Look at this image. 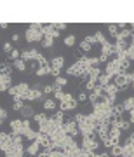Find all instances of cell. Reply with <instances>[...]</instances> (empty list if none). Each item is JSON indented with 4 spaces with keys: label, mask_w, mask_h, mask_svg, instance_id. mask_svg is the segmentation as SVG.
Masks as SVG:
<instances>
[{
    "label": "cell",
    "mask_w": 134,
    "mask_h": 157,
    "mask_svg": "<svg viewBox=\"0 0 134 157\" xmlns=\"http://www.w3.org/2000/svg\"><path fill=\"white\" fill-rule=\"evenodd\" d=\"M59 128H61V126H58V124L54 122L52 119H47L45 122L39 124V131H40V133H45V135H49V136L52 135L56 129H59Z\"/></svg>",
    "instance_id": "obj_1"
},
{
    "label": "cell",
    "mask_w": 134,
    "mask_h": 157,
    "mask_svg": "<svg viewBox=\"0 0 134 157\" xmlns=\"http://www.w3.org/2000/svg\"><path fill=\"white\" fill-rule=\"evenodd\" d=\"M44 37H45V35H44L42 30L28 28V32H26V42H30V44H33V42H42Z\"/></svg>",
    "instance_id": "obj_2"
},
{
    "label": "cell",
    "mask_w": 134,
    "mask_h": 157,
    "mask_svg": "<svg viewBox=\"0 0 134 157\" xmlns=\"http://www.w3.org/2000/svg\"><path fill=\"white\" fill-rule=\"evenodd\" d=\"M129 82H131V80H129V75H127V73H118L117 77H113V84L117 86L120 91H125V89H127Z\"/></svg>",
    "instance_id": "obj_3"
},
{
    "label": "cell",
    "mask_w": 134,
    "mask_h": 157,
    "mask_svg": "<svg viewBox=\"0 0 134 157\" xmlns=\"http://www.w3.org/2000/svg\"><path fill=\"white\" fill-rule=\"evenodd\" d=\"M105 73H108L110 77H117L118 73H120V61H118L117 58H115V59H112V61H108Z\"/></svg>",
    "instance_id": "obj_4"
},
{
    "label": "cell",
    "mask_w": 134,
    "mask_h": 157,
    "mask_svg": "<svg viewBox=\"0 0 134 157\" xmlns=\"http://www.w3.org/2000/svg\"><path fill=\"white\" fill-rule=\"evenodd\" d=\"M110 56H113V44L112 42H106V44H103V47H101L99 61H108Z\"/></svg>",
    "instance_id": "obj_5"
},
{
    "label": "cell",
    "mask_w": 134,
    "mask_h": 157,
    "mask_svg": "<svg viewBox=\"0 0 134 157\" xmlns=\"http://www.w3.org/2000/svg\"><path fill=\"white\" fill-rule=\"evenodd\" d=\"M98 147H99V143H98L94 138H84V140H82L80 148H82V150H85V152H89V150L96 152V148H98Z\"/></svg>",
    "instance_id": "obj_6"
},
{
    "label": "cell",
    "mask_w": 134,
    "mask_h": 157,
    "mask_svg": "<svg viewBox=\"0 0 134 157\" xmlns=\"http://www.w3.org/2000/svg\"><path fill=\"white\" fill-rule=\"evenodd\" d=\"M63 126H65V131H66V135L73 136V138H75V136H77L78 133H80V128H78V124L75 122V121H70V122H65Z\"/></svg>",
    "instance_id": "obj_7"
},
{
    "label": "cell",
    "mask_w": 134,
    "mask_h": 157,
    "mask_svg": "<svg viewBox=\"0 0 134 157\" xmlns=\"http://www.w3.org/2000/svg\"><path fill=\"white\" fill-rule=\"evenodd\" d=\"M12 87L11 75H2L0 73V91H9Z\"/></svg>",
    "instance_id": "obj_8"
},
{
    "label": "cell",
    "mask_w": 134,
    "mask_h": 157,
    "mask_svg": "<svg viewBox=\"0 0 134 157\" xmlns=\"http://www.w3.org/2000/svg\"><path fill=\"white\" fill-rule=\"evenodd\" d=\"M44 35L45 37H52V39H56V37H59V30H58L54 25H44Z\"/></svg>",
    "instance_id": "obj_9"
},
{
    "label": "cell",
    "mask_w": 134,
    "mask_h": 157,
    "mask_svg": "<svg viewBox=\"0 0 134 157\" xmlns=\"http://www.w3.org/2000/svg\"><path fill=\"white\" fill-rule=\"evenodd\" d=\"M118 93H120V89H118V87L113 84V82H110V84L105 87V94H106V96H110L112 100H115V98H117Z\"/></svg>",
    "instance_id": "obj_10"
},
{
    "label": "cell",
    "mask_w": 134,
    "mask_h": 157,
    "mask_svg": "<svg viewBox=\"0 0 134 157\" xmlns=\"http://www.w3.org/2000/svg\"><path fill=\"white\" fill-rule=\"evenodd\" d=\"M40 96H42V91H40L39 87H32L26 94L23 96V100H28V101L30 100H39Z\"/></svg>",
    "instance_id": "obj_11"
},
{
    "label": "cell",
    "mask_w": 134,
    "mask_h": 157,
    "mask_svg": "<svg viewBox=\"0 0 134 157\" xmlns=\"http://www.w3.org/2000/svg\"><path fill=\"white\" fill-rule=\"evenodd\" d=\"M96 42V39H94V35H89V37H85L84 40H82V44H80V47H82V51H91L92 49V44Z\"/></svg>",
    "instance_id": "obj_12"
},
{
    "label": "cell",
    "mask_w": 134,
    "mask_h": 157,
    "mask_svg": "<svg viewBox=\"0 0 134 157\" xmlns=\"http://www.w3.org/2000/svg\"><path fill=\"white\" fill-rule=\"evenodd\" d=\"M26 152H28V155L37 157L40 154V143L39 141H32V143L28 145V148H26Z\"/></svg>",
    "instance_id": "obj_13"
},
{
    "label": "cell",
    "mask_w": 134,
    "mask_h": 157,
    "mask_svg": "<svg viewBox=\"0 0 134 157\" xmlns=\"http://www.w3.org/2000/svg\"><path fill=\"white\" fill-rule=\"evenodd\" d=\"M124 112H125V108H124V103H115V105H113V108H112V117L120 119Z\"/></svg>",
    "instance_id": "obj_14"
},
{
    "label": "cell",
    "mask_w": 134,
    "mask_h": 157,
    "mask_svg": "<svg viewBox=\"0 0 134 157\" xmlns=\"http://www.w3.org/2000/svg\"><path fill=\"white\" fill-rule=\"evenodd\" d=\"M99 77H101V70L98 67L91 68L89 73H87V78H89V80H92V82H98V80H99Z\"/></svg>",
    "instance_id": "obj_15"
},
{
    "label": "cell",
    "mask_w": 134,
    "mask_h": 157,
    "mask_svg": "<svg viewBox=\"0 0 134 157\" xmlns=\"http://www.w3.org/2000/svg\"><path fill=\"white\" fill-rule=\"evenodd\" d=\"M122 157H134V147L131 143L122 145Z\"/></svg>",
    "instance_id": "obj_16"
},
{
    "label": "cell",
    "mask_w": 134,
    "mask_h": 157,
    "mask_svg": "<svg viewBox=\"0 0 134 157\" xmlns=\"http://www.w3.org/2000/svg\"><path fill=\"white\" fill-rule=\"evenodd\" d=\"M63 65H65V58H63V56L52 58V61H50V67H52V68H58V70H61Z\"/></svg>",
    "instance_id": "obj_17"
},
{
    "label": "cell",
    "mask_w": 134,
    "mask_h": 157,
    "mask_svg": "<svg viewBox=\"0 0 134 157\" xmlns=\"http://www.w3.org/2000/svg\"><path fill=\"white\" fill-rule=\"evenodd\" d=\"M16 87H17V94L21 96V98H23L24 94H26V93H28L30 89H32V87H30V86L26 84V82H19V84H17Z\"/></svg>",
    "instance_id": "obj_18"
},
{
    "label": "cell",
    "mask_w": 134,
    "mask_h": 157,
    "mask_svg": "<svg viewBox=\"0 0 134 157\" xmlns=\"http://www.w3.org/2000/svg\"><path fill=\"white\" fill-rule=\"evenodd\" d=\"M50 119H52L58 126H63V124H65V112H61V110H59V112H56Z\"/></svg>",
    "instance_id": "obj_19"
},
{
    "label": "cell",
    "mask_w": 134,
    "mask_h": 157,
    "mask_svg": "<svg viewBox=\"0 0 134 157\" xmlns=\"http://www.w3.org/2000/svg\"><path fill=\"white\" fill-rule=\"evenodd\" d=\"M113 80V77H110L108 73H101V77H99V80H98V84L99 86H103V87H106V86L110 84Z\"/></svg>",
    "instance_id": "obj_20"
},
{
    "label": "cell",
    "mask_w": 134,
    "mask_h": 157,
    "mask_svg": "<svg viewBox=\"0 0 134 157\" xmlns=\"http://www.w3.org/2000/svg\"><path fill=\"white\" fill-rule=\"evenodd\" d=\"M12 108H14V110H23V108H24V101H23V98L21 96H16V98H14V105H12Z\"/></svg>",
    "instance_id": "obj_21"
},
{
    "label": "cell",
    "mask_w": 134,
    "mask_h": 157,
    "mask_svg": "<svg viewBox=\"0 0 134 157\" xmlns=\"http://www.w3.org/2000/svg\"><path fill=\"white\" fill-rule=\"evenodd\" d=\"M129 37H132V30H120V33L117 35L115 40H127Z\"/></svg>",
    "instance_id": "obj_22"
},
{
    "label": "cell",
    "mask_w": 134,
    "mask_h": 157,
    "mask_svg": "<svg viewBox=\"0 0 134 157\" xmlns=\"http://www.w3.org/2000/svg\"><path fill=\"white\" fill-rule=\"evenodd\" d=\"M124 108L127 110V112H132L134 110V96L127 98V100H124Z\"/></svg>",
    "instance_id": "obj_23"
},
{
    "label": "cell",
    "mask_w": 134,
    "mask_h": 157,
    "mask_svg": "<svg viewBox=\"0 0 134 157\" xmlns=\"http://www.w3.org/2000/svg\"><path fill=\"white\" fill-rule=\"evenodd\" d=\"M66 82L68 80L65 77H58V78H54V84L52 86H54V89H61V86H66Z\"/></svg>",
    "instance_id": "obj_24"
},
{
    "label": "cell",
    "mask_w": 134,
    "mask_h": 157,
    "mask_svg": "<svg viewBox=\"0 0 134 157\" xmlns=\"http://www.w3.org/2000/svg\"><path fill=\"white\" fill-rule=\"evenodd\" d=\"M58 107V101L56 100H45L44 101V108L45 110H54Z\"/></svg>",
    "instance_id": "obj_25"
},
{
    "label": "cell",
    "mask_w": 134,
    "mask_h": 157,
    "mask_svg": "<svg viewBox=\"0 0 134 157\" xmlns=\"http://www.w3.org/2000/svg\"><path fill=\"white\" fill-rule=\"evenodd\" d=\"M0 72H2V75H11L12 67L11 65H7V63H2V65H0Z\"/></svg>",
    "instance_id": "obj_26"
},
{
    "label": "cell",
    "mask_w": 134,
    "mask_h": 157,
    "mask_svg": "<svg viewBox=\"0 0 134 157\" xmlns=\"http://www.w3.org/2000/svg\"><path fill=\"white\" fill-rule=\"evenodd\" d=\"M14 68H17L19 72H24V70H26V61H23L21 58L16 59V61H14Z\"/></svg>",
    "instance_id": "obj_27"
},
{
    "label": "cell",
    "mask_w": 134,
    "mask_h": 157,
    "mask_svg": "<svg viewBox=\"0 0 134 157\" xmlns=\"http://www.w3.org/2000/svg\"><path fill=\"white\" fill-rule=\"evenodd\" d=\"M37 61H39L40 68H49V67H50V63L47 61V58H45V56H42V54H40V56L37 58Z\"/></svg>",
    "instance_id": "obj_28"
},
{
    "label": "cell",
    "mask_w": 134,
    "mask_h": 157,
    "mask_svg": "<svg viewBox=\"0 0 134 157\" xmlns=\"http://www.w3.org/2000/svg\"><path fill=\"white\" fill-rule=\"evenodd\" d=\"M108 32H110V35H112L113 39H117V35L120 33V30H118L117 25H108Z\"/></svg>",
    "instance_id": "obj_29"
},
{
    "label": "cell",
    "mask_w": 134,
    "mask_h": 157,
    "mask_svg": "<svg viewBox=\"0 0 134 157\" xmlns=\"http://www.w3.org/2000/svg\"><path fill=\"white\" fill-rule=\"evenodd\" d=\"M42 45H44L45 49L52 47V45H54V39H52V37H44V40H42Z\"/></svg>",
    "instance_id": "obj_30"
},
{
    "label": "cell",
    "mask_w": 134,
    "mask_h": 157,
    "mask_svg": "<svg viewBox=\"0 0 134 157\" xmlns=\"http://www.w3.org/2000/svg\"><path fill=\"white\" fill-rule=\"evenodd\" d=\"M21 59H23V61H35L33 56H32V52H30V49L28 51H23V52H21Z\"/></svg>",
    "instance_id": "obj_31"
},
{
    "label": "cell",
    "mask_w": 134,
    "mask_h": 157,
    "mask_svg": "<svg viewBox=\"0 0 134 157\" xmlns=\"http://www.w3.org/2000/svg\"><path fill=\"white\" fill-rule=\"evenodd\" d=\"M65 98H66V94H65L61 89L54 91V100H56V101H65Z\"/></svg>",
    "instance_id": "obj_32"
},
{
    "label": "cell",
    "mask_w": 134,
    "mask_h": 157,
    "mask_svg": "<svg viewBox=\"0 0 134 157\" xmlns=\"http://www.w3.org/2000/svg\"><path fill=\"white\" fill-rule=\"evenodd\" d=\"M94 39H96V42H99L101 45H103V44H106V42H108V40L105 39V35L101 33V32H96V33H94Z\"/></svg>",
    "instance_id": "obj_33"
},
{
    "label": "cell",
    "mask_w": 134,
    "mask_h": 157,
    "mask_svg": "<svg viewBox=\"0 0 134 157\" xmlns=\"http://www.w3.org/2000/svg\"><path fill=\"white\" fill-rule=\"evenodd\" d=\"M47 115H45L44 112H40V113H35V121H37V122L39 124H42V122H45V121H47Z\"/></svg>",
    "instance_id": "obj_34"
},
{
    "label": "cell",
    "mask_w": 134,
    "mask_h": 157,
    "mask_svg": "<svg viewBox=\"0 0 134 157\" xmlns=\"http://www.w3.org/2000/svg\"><path fill=\"white\" fill-rule=\"evenodd\" d=\"M112 155H115V157H122V147H120V145L112 147Z\"/></svg>",
    "instance_id": "obj_35"
},
{
    "label": "cell",
    "mask_w": 134,
    "mask_h": 157,
    "mask_svg": "<svg viewBox=\"0 0 134 157\" xmlns=\"http://www.w3.org/2000/svg\"><path fill=\"white\" fill-rule=\"evenodd\" d=\"M65 45L73 47V45H75V35H68L66 39H65Z\"/></svg>",
    "instance_id": "obj_36"
},
{
    "label": "cell",
    "mask_w": 134,
    "mask_h": 157,
    "mask_svg": "<svg viewBox=\"0 0 134 157\" xmlns=\"http://www.w3.org/2000/svg\"><path fill=\"white\" fill-rule=\"evenodd\" d=\"M63 155H65V152H63L59 147H56L54 150H50V157H63Z\"/></svg>",
    "instance_id": "obj_37"
},
{
    "label": "cell",
    "mask_w": 134,
    "mask_h": 157,
    "mask_svg": "<svg viewBox=\"0 0 134 157\" xmlns=\"http://www.w3.org/2000/svg\"><path fill=\"white\" fill-rule=\"evenodd\" d=\"M96 84H98V82H92V80H85V89L89 91V93H92V91L96 89Z\"/></svg>",
    "instance_id": "obj_38"
},
{
    "label": "cell",
    "mask_w": 134,
    "mask_h": 157,
    "mask_svg": "<svg viewBox=\"0 0 134 157\" xmlns=\"http://www.w3.org/2000/svg\"><path fill=\"white\" fill-rule=\"evenodd\" d=\"M61 112H66V110H72V103L70 101H61Z\"/></svg>",
    "instance_id": "obj_39"
},
{
    "label": "cell",
    "mask_w": 134,
    "mask_h": 157,
    "mask_svg": "<svg viewBox=\"0 0 134 157\" xmlns=\"http://www.w3.org/2000/svg\"><path fill=\"white\" fill-rule=\"evenodd\" d=\"M127 58H129V61H134V45L132 44L129 45V49H127Z\"/></svg>",
    "instance_id": "obj_40"
},
{
    "label": "cell",
    "mask_w": 134,
    "mask_h": 157,
    "mask_svg": "<svg viewBox=\"0 0 134 157\" xmlns=\"http://www.w3.org/2000/svg\"><path fill=\"white\" fill-rule=\"evenodd\" d=\"M42 87H44V89H42V91H44L45 94H49V93H54V91H56V89H54V86H52V84H50V86H42Z\"/></svg>",
    "instance_id": "obj_41"
},
{
    "label": "cell",
    "mask_w": 134,
    "mask_h": 157,
    "mask_svg": "<svg viewBox=\"0 0 134 157\" xmlns=\"http://www.w3.org/2000/svg\"><path fill=\"white\" fill-rule=\"evenodd\" d=\"M19 58H21V52H19L17 49H14L11 52V59H14V61H16V59H19Z\"/></svg>",
    "instance_id": "obj_42"
},
{
    "label": "cell",
    "mask_w": 134,
    "mask_h": 157,
    "mask_svg": "<svg viewBox=\"0 0 134 157\" xmlns=\"http://www.w3.org/2000/svg\"><path fill=\"white\" fill-rule=\"evenodd\" d=\"M89 63H91V67L94 68V67H98L101 61H99V58H94V56H92V58H89Z\"/></svg>",
    "instance_id": "obj_43"
},
{
    "label": "cell",
    "mask_w": 134,
    "mask_h": 157,
    "mask_svg": "<svg viewBox=\"0 0 134 157\" xmlns=\"http://www.w3.org/2000/svg\"><path fill=\"white\" fill-rule=\"evenodd\" d=\"M103 145H105V147H110V148H112V147H113L112 138H110V136H106V138H103Z\"/></svg>",
    "instance_id": "obj_44"
},
{
    "label": "cell",
    "mask_w": 134,
    "mask_h": 157,
    "mask_svg": "<svg viewBox=\"0 0 134 157\" xmlns=\"http://www.w3.org/2000/svg\"><path fill=\"white\" fill-rule=\"evenodd\" d=\"M7 119V110L6 108H0V122H4Z\"/></svg>",
    "instance_id": "obj_45"
},
{
    "label": "cell",
    "mask_w": 134,
    "mask_h": 157,
    "mask_svg": "<svg viewBox=\"0 0 134 157\" xmlns=\"http://www.w3.org/2000/svg\"><path fill=\"white\" fill-rule=\"evenodd\" d=\"M21 112H23V115H26V117H30V115L33 113V110H32V108H30V107H24V108H23V110H21Z\"/></svg>",
    "instance_id": "obj_46"
},
{
    "label": "cell",
    "mask_w": 134,
    "mask_h": 157,
    "mask_svg": "<svg viewBox=\"0 0 134 157\" xmlns=\"http://www.w3.org/2000/svg\"><path fill=\"white\" fill-rule=\"evenodd\" d=\"M9 94H11L12 98H16V96H19V94H17V87H16V86H12L11 89H9Z\"/></svg>",
    "instance_id": "obj_47"
},
{
    "label": "cell",
    "mask_w": 134,
    "mask_h": 157,
    "mask_svg": "<svg viewBox=\"0 0 134 157\" xmlns=\"http://www.w3.org/2000/svg\"><path fill=\"white\" fill-rule=\"evenodd\" d=\"M50 75H52L54 78L61 77V70H58V68H52V72H50Z\"/></svg>",
    "instance_id": "obj_48"
},
{
    "label": "cell",
    "mask_w": 134,
    "mask_h": 157,
    "mask_svg": "<svg viewBox=\"0 0 134 157\" xmlns=\"http://www.w3.org/2000/svg\"><path fill=\"white\" fill-rule=\"evenodd\" d=\"M4 51H6V52H9V54H11V52H12V51H14V49H12V45L9 44V42H6V44H4Z\"/></svg>",
    "instance_id": "obj_49"
},
{
    "label": "cell",
    "mask_w": 134,
    "mask_h": 157,
    "mask_svg": "<svg viewBox=\"0 0 134 157\" xmlns=\"http://www.w3.org/2000/svg\"><path fill=\"white\" fill-rule=\"evenodd\" d=\"M129 128H131V122H127V121H122V122H120V129H122V131L124 129H129Z\"/></svg>",
    "instance_id": "obj_50"
},
{
    "label": "cell",
    "mask_w": 134,
    "mask_h": 157,
    "mask_svg": "<svg viewBox=\"0 0 134 157\" xmlns=\"http://www.w3.org/2000/svg\"><path fill=\"white\" fill-rule=\"evenodd\" d=\"M84 157H98V154H96V152H92V150H89V152L84 150Z\"/></svg>",
    "instance_id": "obj_51"
},
{
    "label": "cell",
    "mask_w": 134,
    "mask_h": 157,
    "mask_svg": "<svg viewBox=\"0 0 134 157\" xmlns=\"http://www.w3.org/2000/svg\"><path fill=\"white\" fill-rule=\"evenodd\" d=\"M37 157H50V152H49V150H42Z\"/></svg>",
    "instance_id": "obj_52"
},
{
    "label": "cell",
    "mask_w": 134,
    "mask_h": 157,
    "mask_svg": "<svg viewBox=\"0 0 134 157\" xmlns=\"http://www.w3.org/2000/svg\"><path fill=\"white\" fill-rule=\"evenodd\" d=\"M54 26H56L59 32H61V30H66V25H65V23H58V25H54Z\"/></svg>",
    "instance_id": "obj_53"
},
{
    "label": "cell",
    "mask_w": 134,
    "mask_h": 157,
    "mask_svg": "<svg viewBox=\"0 0 134 157\" xmlns=\"http://www.w3.org/2000/svg\"><path fill=\"white\" fill-rule=\"evenodd\" d=\"M78 101H87V94L85 93H80L78 94Z\"/></svg>",
    "instance_id": "obj_54"
},
{
    "label": "cell",
    "mask_w": 134,
    "mask_h": 157,
    "mask_svg": "<svg viewBox=\"0 0 134 157\" xmlns=\"http://www.w3.org/2000/svg\"><path fill=\"white\" fill-rule=\"evenodd\" d=\"M17 40H19V35L14 33V35H12V42H17Z\"/></svg>",
    "instance_id": "obj_55"
},
{
    "label": "cell",
    "mask_w": 134,
    "mask_h": 157,
    "mask_svg": "<svg viewBox=\"0 0 134 157\" xmlns=\"http://www.w3.org/2000/svg\"><path fill=\"white\" fill-rule=\"evenodd\" d=\"M127 75H129V80H131V82H134V72L127 73Z\"/></svg>",
    "instance_id": "obj_56"
},
{
    "label": "cell",
    "mask_w": 134,
    "mask_h": 157,
    "mask_svg": "<svg viewBox=\"0 0 134 157\" xmlns=\"http://www.w3.org/2000/svg\"><path fill=\"white\" fill-rule=\"evenodd\" d=\"M131 124H134V110L131 112Z\"/></svg>",
    "instance_id": "obj_57"
},
{
    "label": "cell",
    "mask_w": 134,
    "mask_h": 157,
    "mask_svg": "<svg viewBox=\"0 0 134 157\" xmlns=\"http://www.w3.org/2000/svg\"><path fill=\"white\" fill-rule=\"evenodd\" d=\"M98 157H110V155H108V154H105V152H103V154H98Z\"/></svg>",
    "instance_id": "obj_58"
},
{
    "label": "cell",
    "mask_w": 134,
    "mask_h": 157,
    "mask_svg": "<svg viewBox=\"0 0 134 157\" xmlns=\"http://www.w3.org/2000/svg\"><path fill=\"white\" fill-rule=\"evenodd\" d=\"M131 44H132V45H134V33H132V42H131Z\"/></svg>",
    "instance_id": "obj_59"
},
{
    "label": "cell",
    "mask_w": 134,
    "mask_h": 157,
    "mask_svg": "<svg viewBox=\"0 0 134 157\" xmlns=\"http://www.w3.org/2000/svg\"><path fill=\"white\" fill-rule=\"evenodd\" d=\"M132 89H134V82H132Z\"/></svg>",
    "instance_id": "obj_60"
}]
</instances>
